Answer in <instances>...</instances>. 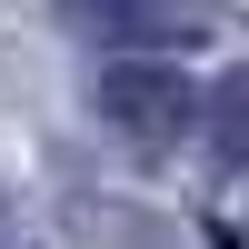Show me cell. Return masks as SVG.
Instances as JSON below:
<instances>
[{
	"label": "cell",
	"instance_id": "2",
	"mask_svg": "<svg viewBox=\"0 0 249 249\" xmlns=\"http://www.w3.org/2000/svg\"><path fill=\"white\" fill-rule=\"evenodd\" d=\"M70 30H100V40H130V50H170V40H199L219 20V0H60Z\"/></svg>",
	"mask_w": 249,
	"mask_h": 249
},
{
	"label": "cell",
	"instance_id": "3",
	"mask_svg": "<svg viewBox=\"0 0 249 249\" xmlns=\"http://www.w3.org/2000/svg\"><path fill=\"white\" fill-rule=\"evenodd\" d=\"M210 160L219 170H249V70H230L210 90Z\"/></svg>",
	"mask_w": 249,
	"mask_h": 249
},
{
	"label": "cell",
	"instance_id": "1",
	"mask_svg": "<svg viewBox=\"0 0 249 249\" xmlns=\"http://www.w3.org/2000/svg\"><path fill=\"white\" fill-rule=\"evenodd\" d=\"M190 80L170 70V60H120V70H100V120H110L130 150H179V130H190Z\"/></svg>",
	"mask_w": 249,
	"mask_h": 249
}]
</instances>
